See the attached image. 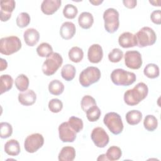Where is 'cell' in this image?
<instances>
[{"label": "cell", "mask_w": 161, "mask_h": 161, "mask_svg": "<svg viewBox=\"0 0 161 161\" xmlns=\"http://www.w3.org/2000/svg\"><path fill=\"white\" fill-rule=\"evenodd\" d=\"M124 56L125 64L127 67L131 69H138L142 67L143 61L142 55L138 51H127Z\"/></svg>", "instance_id": "cell-10"}, {"label": "cell", "mask_w": 161, "mask_h": 161, "mask_svg": "<svg viewBox=\"0 0 161 161\" xmlns=\"http://www.w3.org/2000/svg\"><path fill=\"white\" fill-rule=\"evenodd\" d=\"M110 77L113 84L122 86H130L136 80L135 73L126 71L123 69H116L113 70Z\"/></svg>", "instance_id": "cell-2"}, {"label": "cell", "mask_w": 161, "mask_h": 161, "mask_svg": "<svg viewBox=\"0 0 161 161\" xmlns=\"http://www.w3.org/2000/svg\"><path fill=\"white\" fill-rule=\"evenodd\" d=\"M97 160H108V158H106V154H102L99 155V157L97 158Z\"/></svg>", "instance_id": "cell-45"}, {"label": "cell", "mask_w": 161, "mask_h": 161, "mask_svg": "<svg viewBox=\"0 0 161 161\" xmlns=\"http://www.w3.org/2000/svg\"><path fill=\"white\" fill-rule=\"evenodd\" d=\"M123 57V52L119 48H113L108 54V59L113 63L119 62Z\"/></svg>", "instance_id": "cell-39"}, {"label": "cell", "mask_w": 161, "mask_h": 161, "mask_svg": "<svg viewBox=\"0 0 161 161\" xmlns=\"http://www.w3.org/2000/svg\"><path fill=\"white\" fill-rule=\"evenodd\" d=\"M104 28L107 32L113 33L119 26V13L114 8H108L103 13Z\"/></svg>", "instance_id": "cell-7"}, {"label": "cell", "mask_w": 161, "mask_h": 161, "mask_svg": "<svg viewBox=\"0 0 161 161\" xmlns=\"http://www.w3.org/2000/svg\"><path fill=\"white\" fill-rule=\"evenodd\" d=\"M142 113L138 110H131L126 114V122L130 125H138L142 120Z\"/></svg>", "instance_id": "cell-24"}, {"label": "cell", "mask_w": 161, "mask_h": 161, "mask_svg": "<svg viewBox=\"0 0 161 161\" xmlns=\"http://www.w3.org/2000/svg\"><path fill=\"white\" fill-rule=\"evenodd\" d=\"M91 138L94 145L98 148L105 147L109 141V137L108 133L101 127L94 128L91 132Z\"/></svg>", "instance_id": "cell-11"}, {"label": "cell", "mask_w": 161, "mask_h": 161, "mask_svg": "<svg viewBox=\"0 0 161 161\" xmlns=\"http://www.w3.org/2000/svg\"><path fill=\"white\" fill-rule=\"evenodd\" d=\"M148 88L144 82L138 83L133 89L127 90L124 94V101L128 106L138 104L147 96Z\"/></svg>", "instance_id": "cell-1"}, {"label": "cell", "mask_w": 161, "mask_h": 161, "mask_svg": "<svg viewBox=\"0 0 161 161\" xmlns=\"http://www.w3.org/2000/svg\"><path fill=\"white\" fill-rule=\"evenodd\" d=\"M69 59L74 62H80L84 57V52L82 48L78 47H73L70 49L68 53Z\"/></svg>", "instance_id": "cell-27"}, {"label": "cell", "mask_w": 161, "mask_h": 161, "mask_svg": "<svg viewBox=\"0 0 161 161\" xmlns=\"http://www.w3.org/2000/svg\"><path fill=\"white\" fill-rule=\"evenodd\" d=\"M23 38L28 46L33 47L39 41L40 33L35 28H28L24 31Z\"/></svg>", "instance_id": "cell-19"}, {"label": "cell", "mask_w": 161, "mask_h": 161, "mask_svg": "<svg viewBox=\"0 0 161 161\" xmlns=\"http://www.w3.org/2000/svg\"><path fill=\"white\" fill-rule=\"evenodd\" d=\"M101 71L96 67L90 66L84 69L79 75V82L84 87H88L94 84L101 78Z\"/></svg>", "instance_id": "cell-5"}, {"label": "cell", "mask_w": 161, "mask_h": 161, "mask_svg": "<svg viewBox=\"0 0 161 161\" xmlns=\"http://www.w3.org/2000/svg\"><path fill=\"white\" fill-rule=\"evenodd\" d=\"M104 124L114 135L120 134L123 130V123L120 115L115 112H109L105 114Z\"/></svg>", "instance_id": "cell-8"}, {"label": "cell", "mask_w": 161, "mask_h": 161, "mask_svg": "<svg viewBox=\"0 0 161 161\" xmlns=\"http://www.w3.org/2000/svg\"><path fill=\"white\" fill-rule=\"evenodd\" d=\"M36 53L41 57H48L53 53L52 46L46 42L42 43L36 48Z\"/></svg>", "instance_id": "cell-32"}, {"label": "cell", "mask_w": 161, "mask_h": 161, "mask_svg": "<svg viewBox=\"0 0 161 161\" xmlns=\"http://www.w3.org/2000/svg\"><path fill=\"white\" fill-rule=\"evenodd\" d=\"M150 19L153 23L156 25H160L161 24V11L160 9L153 11L150 14Z\"/></svg>", "instance_id": "cell-41"}, {"label": "cell", "mask_w": 161, "mask_h": 161, "mask_svg": "<svg viewBox=\"0 0 161 161\" xmlns=\"http://www.w3.org/2000/svg\"><path fill=\"white\" fill-rule=\"evenodd\" d=\"M124 6L129 9H133L136 7L137 1L136 0H124L123 1Z\"/></svg>", "instance_id": "cell-42"}, {"label": "cell", "mask_w": 161, "mask_h": 161, "mask_svg": "<svg viewBox=\"0 0 161 161\" xmlns=\"http://www.w3.org/2000/svg\"><path fill=\"white\" fill-rule=\"evenodd\" d=\"M62 63L63 58L60 54L53 52L44 61L42 67V72L45 75H52L57 71Z\"/></svg>", "instance_id": "cell-6"}, {"label": "cell", "mask_w": 161, "mask_h": 161, "mask_svg": "<svg viewBox=\"0 0 161 161\" xmlns=\"http://www.w3.org/2000/svg\"><path fill=\"white\" fill-rule=\"evenodd\" d=\"M144 128L148 131H153L158 126V121L156 117L152 114H148L143 120Z\"/></svg>", "instance_id": "cell-30"}, {"label": "cell", "mask_w": 161, "mask_h": 161, "mask_svg": "<svg viewBox=\"0 0 161 161\" xmlns=\"http://www.w3.org/2000/svg\"><path fill=\"white\" fill-rule=\"evenodd\" d=\"M76 73L75 67L71 64H65L63 66L61 70V75L62 78L67 80L70 81L74 79Z\"/></svg>", "instance_id": "cell-25"}, {"label": "cell", "mask_w": 161, "mask_h": 161, "mask_svg": "<svg viewBox=\"0 0 161 161\" xmlns=\"http://www.w3.org/2000/svg\"><path fill=\"white\" fill-rule=\"evenodd\" d=\"M119 45L124 48H131L137 45L135 35L126 31L121 34L118 38Z\"/></svg>", "instance_id": "cell-16"}, {"label": "cell", "mask_w": 161, "mask_h": 161, "mask_svg": "<svg viewBox=\"0 0 161 161\" xmlns=\"http://www.w3.org/2000/svg\"><path fill=\"white\" fill-rule=\"evenodd\" d=\"M76 152L74 147L70 146L64 147L58 153L59 161H72L75 157Z\"/></svg>", "instance_id": "cell-20"}, {"label": "cell", "mask_w": 161, "mask_h": 161, "mask_svg": "<svg viewBox=\"0 0 161 161\" xmlns=\"http://www.w3.org/2000/svg\"><path fill=\"white\" fill-rule=\"evenodd\" d=\"M136 43L138 47L143 48L147 46L153 45L157 40V35L154 30L148 27L142 28L136 34Z\"/></svg>", "instance_id": "cell-4"}, {"label": "cell", "mask_w": 161, "mask_h": 161, "mask_svg": "<svg viewBox=\"0 0 161 161\" xmlns=\"http://www.w3.org/2000/svg\"><path fill=\"white\" fill-rule=\"evenodd\" d=\"M36 99V95L35 92L31 90L28 89L24 92L18 94V101L23 106H28L33 105Z\"/></svg>", "instance_id": "cell-17"}, {"label": "cell", "mask_w": 161, "mask_h": 161, "mask_svg": "<svg viewBox=\"0 0 161 161\" xmlns=\"http://www.w3.org/2000/svg\"><path fill=\"white\" fill-rule=\"evenodd\" d=\"M30 16L28 13L26 12H22L18 15L16 22L18 27L23 28L26 27L30 24Z\"/></svg>", "instance_id": "cell-35"}, {"label": "cell", "mask_w": 161, "mask_h": 161, "mask_svg": "<svg viewBox=\"0 0 161 161\" xmlns=\"http://www.w3.org/2000/svg\"><path fill=\"white\" fill-rule=\"evenodd\" d=\"M44 144V138L40 133H33L28 135L25 140L24 148L28 153H35Z\"/></svg>", "instance_id": "cell-9"}, {"label": "cell", "mask_w": 161, "mask_h": 161, "mask_svg": "<svg viewBox=\"0 0 161 161\" xmlns=\"http://www.w3.org/2000/svg\"><path fill=\"white\" fill-rule=\"evenodd\" d=\"M78 13L77 7L72 4H67L63 9V14L67 19H74Z\"/></svg>", "instance_id": "cell-34"}, {"label": "cell", "mask_w": 161, "mask_h": 161, "mask_svg": "<svg viewBox=\"0 0 161 161\" xmlns=\"http://www.w3.org/2000/svg\"><path fill=\"white\" fill-rule=\"evenodd\" d=\"M16 87L21 92H24L28 90L29 87V79L25 74H19L17 76L14 81Z\"/></svg>", "instance_id": "cell-28"}, {"label": "cell", "mask_w": 161, "mask_h": 161, "mask_svg": "<svg viewBox=\"0 0 161 161\" xmlns=\"http://www.w3.org/2000/svg\"><path fill=\"white\" fill-rule=\"evenodd\" d=\"M13 128L11 124L8 122H1L0 123V136L1 138H7L11 136Z\"/></svg>", "instance_id": "cell-38"}, {"label": "cell", "mask_w": 161, "mask_h": 161, "mask_svg": "<svg viewBox=\"0 0 161 161\" xmlns=\"http://www.w3.org/2000/svg\"><path fill=\"white\" fill-rule=\"evenodd\" d=\"M76 32L75 25L70 21H65L60 26V35L63 39H71Z\"/></svg>", "instance_id": "cell-18"}, {"label": "cell", "mask_w": 161, "mask_h": 161, "mask_svg": "<svg viewBox=\"0 0 161 161\" xmlns=\"http://www.w3.org/2000/svg\"><path fill=\"white\" fill-rule=\"evenodd\" d=\"M4 149V152L10 156H17L21 151L19 142L14 139L8 140L5 143Z\"/></svg>", "instance_id": "cell-21"}, {"label": "cell", "mask_w": 161, "mask_h": 161, "mask_svg": "<svg viewBox=\"0 0 161 161\" xmlns=\"http://www.w3.org/2000/svg\"><path fill=\"white\" fill-rule=\"evenodd\" d=\"M86 113L87 118L90 122H95L97 121L101 114V110L97 105L92 106Z\"/></svg>", "instance_id": "cell-33"}, {"label": "cell", "mask_w": 161, "mask_h": 161, "mask_svg": "<svg viewBox=\"0 0 161 161\" xmlns=\"http://www.w3.org/2000/svg\"><path fill=\"white\" fill-rule=\"evenodd\" d=\"M0 17L1 21L3 22L8 21L11 17V13L15 8L16 3L14 0L1 1Z\"/></svg>", "instance_id": "cell-13"}, {"label": "cell", "mask_w": 161, "mask_h": 161, "mask_svg": "<svg viewBox=\"0 0 161 161\" xmlns=\"http://www.w3.org/2000/svg\"><path fill=\"white\" fill-rule=\"evenodd\" d=\"M48 108L51 112L54 113H59L63 108L62 102L57 98L51 99L48 103Z\"/></svg>", "instance_id": "cell-40"}, {"label": "cell", "mask_w": 161, "mask_h": 161, "mask_svg": "<svg viewBox=\"0 0 161 161\" xmlns=\"http://www.w3.org/2000/svg\"><path fill=\"white\" fill-rule=\"evenodd\" d=\"M13 84V79L8 74H3L0 77V93L1 94L9 91Z\"/></svg>", "instance_id": "cell-23"}, {"label": "cell", "mask_w": 161, "mask_h": 161, "mask_svg": "<svg viewBox=\"0 0 161 161\" xmlns=\"http://www.w3.org/2000/svg\"><path fill=\"white\" fill-rule=\"evenodd\" d=\"M68 123L70 127L77 133H79L83 128V121L82 120L75 116H71L69 118Z\"/></svg>", "instance_id": "cell-37"}, {"label": "cell", "mask_w": 161, "mask_h": 161, "mask_svg": "<svg viewBox=\"0 0 161 161\" xmlns=\"http://www.w3.org/2000/svg\"><path fill=\"white\" fill-rule=\"evenodd\" d=\"M143 73L150 79H155L159 76V67L155 64H148L145 67Z\"/></svg>", "instance_id": "cell-29"}, {"label": "cell", "mask_w": 161, "mask_h": 161, "mask_svg": "<svg viewBox=\"0 0 161 161\" xmlns=\"http://www.w3.org/2000/svg\"><path fill=\"white\" fill-rule=\"evenodd\" d=\"M48 91L50 93L53 95H60L64 91V85L59 80L54 79L49 83Z\"/></svg>", "instance_id": "cell-26"}, {"label": "cell", "mask_w": 161, "mask_h": 161, "mask_svg": "<svg viewBox=\"0 0 161 161\" xmlns=\"http://www.w3.org/2000/svg\"><path fill=\"white\" fill-rule=\"evenodd\" d=\"M96 105H97L96 102L93 97L89 95H86L82 98L80 106L84 112L86 113L90 108Z\"/></svg>", "instance_id": "cell-36"}, {"label": "cell", "mask_w": 161, "mask_h": 161, "mask_svg": "<svg viewBox=\"0 0 161 161\" xmlns=\"http://www.w3.org/2000/svg\"><path fill=\"white\" fill-rule=\"evenodd\" d=\"M76 133L68 122H64L58 126L59 138L63 142H73L76 138Z\"/></svg>", "instance_id": "cell-12"}, {"label": "cell", "mask_w": 161, "mask_h": 161, "mask_svg": "<svg viewBox=\"0 0 161 161\" xmlns=\"http://www.w3.org/2000/svg\"><path fill=\"white\" fill-rule=\"evenodd\" d=\"M1 71H3V70L6 69L8 67V63L6 61V60L3 59V58H1Z\"/></svg>", "instance_id": "cell-43"}, {"label": "cell", "mask_w": 161, "mask_h": 161, "mask_svg": "<svg viewBox=\"0 0 161 161\" xmlns=\"http://www.w3.org/2000/svg\"><path fill=\"white\" fill-rule=\"evenodd\" d=\"M78 23L79 26L83 29L87 30L90 28L94 23L92 14L89 12H82L79 16Z\"/></svg>", "instance_id": "cell-22"}, {"label": "cell", "mask_w": 161, "mask_h": 161, "mask_svg": "<svg viewBox=\"0 0 161 161\" xmlns=\"http://www.w3.org/2000/svg\"><path fill=\"white\" fill-rule=\"evenodd\" d=\"M61 0H44L41 4V10L46 15H52L60 7Z\"/></svg>", "instance_id": "cell-15"}, {"label": "cell", "mask_w": 161, "mask_h": 161, "mask_svg": "<svg viewBox=\"0 0 161 161\" xmlns=\"http://www.w3.org/2000/svg\"><path fill=\"white\" fill-rule=\"evenodd\" d=\"M89 2L91 4H92L93 5H94V6H98L99 4H101L103 2V0H101V1H99V0H97V1H91V0H90Z\"/></svg>", "instance_id": "cell-44"}, {"label": "cell", "mask_w": 161, "mask_h": 161, "mask_svg": "<svg viewBox=\"0 0 161 161\" xmlns=\"http://www.w3.org/2000/svg\"><path fill=\"white\" fill-rule=\"evenodd\" d=\"M21 46V42L16 36L4 37L0 40V52L5 55H10L18 52Z\"/></svg>", "instance_id": "cell-3"}, {"label": "cell", "mask_w": 161, "mask_h": 161, "mask_svg": "<svg viewBox=\"0 0 161 161\" xmlns=\"http://www.w3.org/2000/svg\"><path fill=\"white\" fill-rule=\"evenodd\" d=\"M122 155V152L119 147L117 146L110 147L106 153L108 160L115 161L119 160Z\"/></svg>", "instance_id": "cell-31"}, {"label": "cell", "mask_w": 161, "mask_h": 161, "mask_svg": "<svg viewBox=\"0 0 161 161\" xmlns=\"http://www.w3.org/2000/svg\"><path fill=\"white\" fill-rule=\"evenodd\" d=\"M103 57V51L101 46L99 44H93L88 49L87 58L90 62L97 64Z\"/></svg>", "instance_id": "cell-14"}]
</instances>
